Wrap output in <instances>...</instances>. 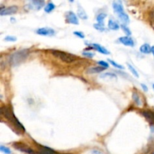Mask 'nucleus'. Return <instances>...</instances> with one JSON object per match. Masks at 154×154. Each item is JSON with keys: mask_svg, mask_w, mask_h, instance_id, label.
I'll use <instances>...</instances> for the list:
<instances>
[{"mask_svg": "<svg viewBox=\"0 0 154 154\" xmlns=\"http://www.w3.org/2000/svg\"><path fill=\"white\" fill-rule=\"evenodd\" d=\"M90 46L92 47V48H93V49H95L96 51H97L98 52L101 53V54H105V55H108V54H111V53H110V51H108V50H107L105 47L102 46V45H99V44H91V45H90Z\"/></svg>", "mask_w": 154, "mask_h": 154, "instance_id": "nucleus-11", "label": "nucleus"}, {"mask_svg": "<svg viewBox=\"0 0 154 154\" xmlns=\"http://www.w3.org/2000/svg\"><path fill=\"white\" fill-rule=\"evenodd\" d=\"M77 14L79 18H81V20H87L88 16H87V13L85 12L84 9L81 6H78V11H77Z\"/></svg>", "mask_w": 154, "mask_h": 154, "instance_id": "nucleus-16", "label": "nucleus"}, {"mask_svg": "<svg viewBox=\"0 0 154 154\" xmlns=\"http://www.w3.org/2000/svg\"><path fill=\"white\" fill-rule=\"evenodd\" d=\"M14 147L17 150H20V151L24 152L28 154H35L34 150L29 147L28 146L26 145L25 144H20V143H14Z\"/></svg>", "mask_w": 154, "mask_h": 154, "instance_id": "nucleus-7", "label": "nucleus"}, {"mask_svg": "<svg viewBox=\"0 0 154 154\" xmlns=\"http://www.w3.org/2000/svg\"><path fill=\"white\" fill-rule=\"evenodd\" d=\"M151 132L152 133H154V126H151Z\"/></svg>", "mask_w": 154, "mask_h": 154, "instance_id": "nucleus-34", "label": "nucleus"}, {"mask_svg": "<svg viewBox=\"0 0 154 154\" xmlns=\"http://www.w3.org/2000/svg\"><path fill=\"white\" fill-rule=\"evenodd\" d=\"M55 5L51 2H48V4L45 6V11L46 12V13H51V11H53L55 9Z\"/></svg>", "mask_w": 154, "mask_h": 154, "instance_id": "nucleus-20", "label": "nucleus"}, {"mask_svg": "<svg viewBox=\"0 0 154 154\" xmlns=\"http://www.w3.org/2000/svg\"><path fill=\"white\" fill-rule=\"evenodd\" d=\"M66 20L69 23L74 24V25H78L79 24L78 17L73 11L67 12V14H66Z\"/></svg>", "mask_w": 154, "mask_h": 154, "instance_id": "nucleus-10", "label": "nucleus"}, {"mask_svg": "<svg viewBox=\"0 0 154 154\" xmlns=\"http://www.w3.org/2000/svg\"><path fill=\"white\" fill-rule=\"evenodd\" d=\"M29 54V49H22L20 51H16L14 54H11L8 57V63L11 66H19L20 63L25 61Z\"/></svg>", "mask_w": 154, "mask_h": 154, "instance_id": "nucleus-1", "label": "nucleus"}, {"mask_svg": "<svg viewBox=\"0 0 154 154\" xmlns=\"http://www.w3.org/2000/svg\"><path fill=\"white\" fill-rule=\"evenodd\" d=\"M108 26L110 29L114 30V31H116V30H118L120 28V26L119 25L118 23L116 22L115 20H112V19H110L109 20H108Z\"/></svg>", "mask_w": 154, "mask_h": 154, "instance_id": "nucleus-15", "label": "nucleus"}, {"mask_svg": "<svg viewBox=\"0 0 154 154\" xmlns=\"http://www.w3.org/2000/svg\"><path fill=\"white\" fill-rule=\"evenodd\" d=\"M108 63H109L110 64L112 65V66H114V67L117 68V69H124V66H122V65L118 64V63H116V62L114 61V60H110V59H108Z\"/></svg>", "mask_w": 154, "mask_h": 154, "instance_id": "nucleus-25", "label": "nucleus"}, {"mask_svg": "<svg viewBox=\"0 0 154 154\" xmlns=\"http://www.w3.org/2000/svg\"><path fill=\"white\" fill-rule=\"evenodd\" d=\"M152 47H150V45L148 44H144V45H141L140 47V51H141L142 54H149L151 53Z\"/></svg>", "mask_w": 154, "mask_h": 154, "instance_id": "nucleus-19", "label": "nucleus"}, {"mask_svg": "<svg viewBox=\"0 0 154 154\" xmlns=\"http://www.w3.org/2000/svg\"><path fill=\"white\" fill-rule=\"evenodd\" d=\"M141 88H142V90H144V91H145V92L148 91V88H147V87L145 85V84H141Z\"/></svg>", "mask_w": 154, "mask_h": 154, "instance_id": "nucleus-32", "label": "nucleus"}, {"mask_svg": "<svg viewBox=\"0 0 154 154\" xmlns=\"http://www.w3.org/2000/svg\"><path fill=\"white\" fill-rule=\"evenodd\" d=\"M35 154H60L53 149L50 148V147H45V146H41L39 148L38 151L36 152Z\"/></svg>", "mask_w": 154, "mask_h": 154, "instance_id": "nucleus-12", "label": "nucleus"}, {"mask_svg": "<svg viewBox=\"0 0 154 154\" xmlns=\"http://www.w3.org/2000/svg\"><path fill=\"white\" fill-rule=\"evenodd\" d=\"M127 66H128V69H129V70L130 71L131 73H132V75H133L135 77V78H139V75H138V72H137L136 69L134 68V66H132V65H131L130 63H127Z\"/></svg>", "mask_w": 154, "mask_h": 154, "instance_id": "nucleus-21", "label": "nucleus"}, {"mask_svg": "<svg viewBox=\"0 0 154 154\" xmlns=\"http://www.w3.org/2000/svg\"><path fill=\"white\" fill-rule=\"evenodd\" d=\"M0 150H1V152H2V153H4L5 154L11 153V150L8 147H5V146H4V145L0 146Z\"/></svg>", "mask_w": 154, "mask_h": 154, "instance_id": "nucleus-26", "label": "nucleus"}, {"mask_svg": "<svg viewBox=\"0 0 154 154\" xmlns=\"http://www.w3.org/2000/svg\"><path fill=\"white\" fill-rule=\"evenodd\" d=\"M93 27H94L96 30H98V31L99 32H104L106 30V28H105V25L102 23H99L93 24Z\"/></svg>", "mask_w": 154, "mask_h": 154, "instance_id": "nucleus-23", "label": "nucleus"}, {"mask_svg": "<svg viewBox=\"0 0 154 154\" xmlns=\"http://www.w3.org/2000/svg\"><path fill=\"white\" fill-rule=\"evenodd\" d=\"M45 5V1L42 0H34L30 1L25 5V8L26 10H35L38 11Z\"/></svg>", "mask_w": 154, "mask_h": 154, "instance_id": "nucleus-5", "label": "nucleus"}, {"mask_svg": "<svg viewBox=\"0 0 154 154\" xmlns=\"http://www.w3.org/2000/svg\"><path fill=\"white\" fill-rule=\"evenodd\" d=\"M83 56L87 57V58H93L95 56V54L93 53L90 52V51H84V52L82 53Z\"/></svg>", "mask_w": 154, "mask_h": 154, "instance_id": "nucleus-28", "label": "nucleus"}, {"mask_svg": "<svg viewBox=\"0 0 154 154\" xmlns=\"http://www.w3.org/2000/svg\"><path fill=\"white\" fill-rule=\"evenodd\" d=\"M151 53L153 54V57H154V46L152 47V50H151Z\"/></svg>", "mask_w": 154, "mask_h": 154, "instance_id": "nucleus-33", "label": "nucleus"}, {"mask_svg": "<svg viewBox=\"0 0 154 154\" xmlns=\"http://www.w3.org/2000/svg\"><path fill=\"white\" fill-rule=\"evenodd\" d=\"M119 43L125 45L127 47H134L135 46V42L130 36H123L118 38Z\"/></svg>", "mask_w": 154, "mask_h": 154, "instance_id": "nucleus-9", "label": "nucleus"}, {"mask_svg": "<svg viewBox=\"0 0 154 154\" xmlns=\"http://www.w3.org/2000/svg\"><path fill=\"white\" fill-rule=\"evenodd\" d=\"M98 64H99L100 66H102V67H103L104 69H108V68L109 67V64H108L107 62L102 61V60L98 62Z\"/></svg>", "mask_w": 154, "mask_h": 154, "instance_id": "nucleus-29", "label": "nucleus"}, {"mask_svg": "<svg viewBox=\"0 0 154 154\" xmlns=\"http://www.w3.org/2000/svg\"><path fill=\"white\" fill-rule=\"evenodd\" d=\"M17 10H18L17 6L16 5L9 6V7L2 8L1 11H0V15H1V16H5V15L14 14H15L17 11Z\"/></svg>", "mask_w": 154, "mask_h": 154, "instance_id": "nucleus-8", "label": "nucleus"}, {"mask_svg": "<svg viewBox=\"0 0 154 154\" xmlns=\"http://www.w3.org/2000/svg\"><path fill=\"white\" fill-rule=\"evenodd\" d=\"M105 69H104L102 66H94V67L89 68L87 71V74H97L100 73V72H102Z\"/></svg>", "mask_w": 154, "mask_h": 154, "instance_id": "nucleus-14", "label": "nucleus"}, {"mask_svg": "<svg viewBox=\"0 0 154 154\" xmlns=\"http://www.w3.org/2000/svg\"><path fill=\"white\" fill-rule=\"evenodd\" d=\"M153 90H154V84L153 85Z\"/></svg>", "mask_w": 154, "mask_h": 154, "instance_id": "nucleus-35", "label": "nucleus"}, {"mask_svg": "<svg viewBox=\"0 0 154 154\" xmlns=\"http://www.w3.org/2000/svg\"><path fill=\"white\" fill-rule=\"evenodd\" d=\"M107 14L105 13H100L99 14L97 15V17H96V20H97V22L99 23L103 24L104 20H105Z\"/></svg>", "mask_w": 154, "mask_h": 154, "instance_id": "nucleus-22", "label": "nucleus"}, {"mask_svg": "<svg viewBox=\"0 0 154 154\" xmlns=\"http://www.w3.org/2000/svg\"><path fill=\"white\" fill-rule=\"evenodd\" d=\"M86 154H104L99 150H90Z\"/></svg>", "mask_w": 154, "mask_h": 154, "instance_id": "nucleus-31", "label": "nucleus"}, {"mask_svg": "<svg viewBox=\"0 0 154 154\" xmlns=\"http://www.w3.org/2000/svg\"><path fill=\"white\" fill-rule=\"evenodd\" d=\"M100 78L102 79H109V80H114L117 79V76L116 74L112 73V72H105V73L102 74L100 75Z\"/></svg>", "mask_w": 154, "mask_h": 154, "instance_id": "nucleus-17", "label": "nucleus"}, {"mask_svg": "<svg viewBox=\"0 0 154 154\" xmlns=\"http://www.w3.org/2000/svg\"><path fill=\"white\" fill-rule=\"evenodd\" d=\"M153 154H154V153H153Z\"/></svg>", "mask_w": 154, "mask_h": 154, "instance_id": "nucleus-36", "label": "nucleus"}, {"mask_svg": "<svg viewBox=\"0 0 154 154\" xmlns=\"http://www.w3.org/2000/svg\"><path fill=\"white\" fill-rule=\"evenodd\" d=\"M5 41L6 42H14L17 41V38L14 35H7L5 38H4Z\"/></svg>", "mask_w": 154, "mask_h": 154, "instance_id": "nucleus-27", "label": "nucleus"}, {"mask_svg": "<svg viewBox=\"0 0 154 154\" xmlns=\"http://www.w3.org/2000/svg\"><path fill=\"white\" fill-rule=\"evenodd\" d=\"M120 27H121V29H123V32L126 33V36H130L131 35H132V32H131V30L129 29V28L126 25H125V24H121V25H120Z\"/></svg>", "mask_w": 154, "mask_h": 154, "instance_id": "nucleus-24", "label": "nucleus"}, {"mask_svg": "<svg viewBox=\"0 0 154 154\" xmlns=\"http://www.w3.org/2000/svg\"><path fill=\"white\" fill-rule=\"evenodd\" d=\"M132 99H133L134 102H135V103L138 106H139V107L142 106L143 105L142 100H141V99L140 98L139 95H138V93H135V92H133V93H132Z\"/></svg>", "mask_w": 154, "mask_h": 154, "instance_id": "nucleus-18", "label": "nucleus"}, {"mask_svg": "<svg viewBox=\"0 0 154 154\" xmlns=\"http://www.w3.org/2000/svg\"><path fill=\"white\" fill-rule=\"evenodd\" d=\"M53 55L58 58L59 60H61L62 62L66 63H74L77 60V57L74 54H69V53L64 52L62 51H58V50H52L51 51Z\"/></svg>", "mask_w": 154, "mask_h": 154, "instance_id": "nucleus-4", "label": "nucleus"}, {"mask_svg": "<svg viewBox=\"0 0 154 154\" xmlns=\"http://www.w3.org/2000/svg\"><path fill=\"white\" fill-rule=\"evenodd\" d=\"M1 114L5 117V118L7 119L8 121H10L11 123H13L14 126L17 129H19L20 132H25L26 129L25 128H24V126L21 124L19 120H18V119L15 117L13 111H12L8 107H2V108H1Z\"/></svg>", "mask_w": 154, "mask_h": 154, "instance_id": "nucleus-2", "label": "nucleus"}, {"mask_svg": "<svg viewBox=\"0 0 154 154\" xmlns=\"http://www.w3.org/2000/svg\"><path fill=\"white\" fill-rule=\"evenodd\" d=\"M143 117H145L146 120L152 124H154V112L152 111H144L141 112Z\"/></svg>", "mask_w": 154, "mask_h": 154, "instance_id": "nucleus-13", "label": "nucleus"}, {"mask_svg": "<svg viewBox=\"0 0 154 154\" xmlns=\"http://www.w3.org/2000/svg\"><path fill=\"white\" fill-rule=\"evenodd\" d=\"M112 8L114 9V12L116 14L118 17L119 20L123 23L125 25H127L129 23V17L127 14L125 12L124 8H123V5L122 4L121 2H113L112 3Z\"/></svg>", "mask_w": 154, "mask_h": 154, "instance_id": "nucleus-3", "label": "nucleus"}, {"mask_svg": "<svg viewBox=\"0 0 154 154\" xmlns=\"http://www.w3.org/2000/svg\"><path fill=\"white\" fill-rule=\"evenodd\" d=\"M74 35H76L77 37L80 38H85V35H84L82 32H79V31L74 32Z\"/></svg>", "mask_w": 154, "mask_h": 154, "instance_id": "nucleus-30", "label": "nucleus"}, {"mask_svg": "<svg viewBox=\"0 0 154 154\" xmlns=\"http://www.w3.org/2000/svg\"><path fill=\"white\" fill-rule=\"evenodd\" d=\"M36 33L38 35L43 36H52L55 35V30L50 27H43V28H39L36 30Z\"/></svg>", "mask_w": 154, "mask_h": 154, "instance_id": "nucleus-6", "label": "nucleus"}]
</instances>
